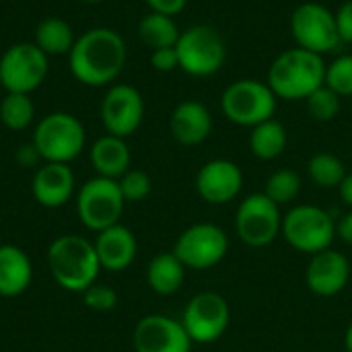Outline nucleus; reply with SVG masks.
I'll list each match as a JSON object with an SVG mask.
<instances>
[{"instance_id": "obj_1", "label": "nucleus", "mask_w": 352, "mask_h": 352, "mask_svg": "<svg viewBox=\"0 0 352 352\" xmlns=\"http://www.w3.org/2000/svg\"><path fill=\"white\" fill-rule=\"evenodd\" d=\"M126 56V41L118 31L95 27L74 41L70 50V70L82 85L103 87L120 76Z\"/></svg>"}, {"instance_id": "obj_2", "label": "nucleus", "mask_w": 352, "mask_h": 352, "mask_svg": "<svg viewBox=\"0 0 352 352\" xmlns=\"http://www.w3.org/2000/svg\"><path fill=\"white\" fill-rule=\"evenodd\" d=\"M266 82L276 99L305 101L326 82V60L309 50L289 47L272 60Z\"/></svg>"}, {"instance_id": "obj_3", "label": "nucleus", "mask_w": 352, "mask_h": 352, "mask_svg": "<svg viewBox=\"0 0 352 352\" xmlns=\"http://www.w3.org/2000/svg\"><path fill=\"white\" fill-rule=\"evenodd\" d=\"M47 266L54 280L72 293H82L97 283L101 264L95 243L78 235H62L47 250Z\"/></svg>"}, {"instance_id": "obj_4", "label": "nucleus", "mask_w": 352, "mask_h": 352, "mask_svg": "<svg viewBox=\"0 0 352 352\" xmlns=\"http://www.w3.org/2000/svg\"><path fill=\"white\" fill-rule=\"evenodd\" d=\"M276 95L266 80L258 78H239L231 82L221 95L223 116L243 128H254L276 113Z\"/></svg>"}, {"instance_id": "obj_5", "label": "nucleus", "mask_w": 352, "mask_h": 352, "mask_svg": "<svg viewBox=\"0 0 352 352\" xmlns=\"http://www.w3.org/2000/svg\"><path fill=\"white\" fill-rule=\"evenodd\" d=\"M179 70L190 76L204 78L217 74L227 60V43L212 25H192L182 31L177 43Z\"/></svg>"}, {"instance_id": "obj_6", "label": "nucleus", "mask_w": 352, "mask_h": 352, "mask_svg": "<svg viewBox=\"0 0 352 352\" xmlns=\"http://www.w3.org/2000/svg\"><path fill=\"white\" fill-rule=\"evenodd\" d=\"M280 235L293 250L314 256L332 248L336 239V221L320 206L299 204L283 214Z\"/></svg>"}, {"instance_id": "obj_7", "label": "nucleus", "mask_w": 352, "mask_h": 352, "mask_svg": "<svg viewBox=\"0 0 352 352\" xmlns=\"http://www.w3.org/2000/svg\"><path fill=\"white\" fill-rule=\"evenodd\" d=\"M33 144L45 163H68L85 146V128L72 113L54 111L37 124Z\"/></svg>"}, {"instance_id": "obj_8", "label": "nucleus", "mask_w": 352, "mask_h": 352, "mask_svg": "<svg viewBox=\"0 0 352 352\" xmlns=\"http://www.w3.org/2000/svg\"><path fill=\"white\" fill-rule=\"evenodd\" d=\"M289 27L297 47L309 50L314 54L324 56L342 45L334 12L320 2H301L293 10Z\"/></svg>"}, {"instance_id": "obj_9", "label": "nucleus", "mask_w": 352, "mask_h": 352, "mask_svg": "<svg viewBox=\"0 0 352 352\" xmlns=\"http://www.w3.org/2000/svg\"><path fill=\"white\" fill-rule=\"evenodd\" d=\"M235 231L241 243L250 248H266L283 233V212L264 192L243 198L235 212Z\"/></svg>"}, {"instance_id": "obj_10", "label": "nucleus", "mask_w": 352, "mask_h": 352, "mask_svg": "<svg viewBox=\"0 0 352 352\" xmlns=\"http://www.w3.org/2000/svg\"><path fill=\"white\" fill-rule=\"evenodd\" d=\"M124 196L118 179L93 177L89 179L76 198V210L82 225L91 231H103L111 225H118L124 212Z\"/></svg>"}, {"instance_id": "obj_11", "label": "nucleus", "mask_w": 352, "mask_h": 352, "mask_svg": "<svg viewBox=\"0 0 352 352\" xmlns=\"http://www.w3.org/2000/svg\"><path fill=\"white\" fill-rule=\"evenodd\" d=\"M229 252L227 233L212 223L190 225L177 237L173 254L188 270H208L225 260Z\"/></svg>"}, {"instance_id": "obj_12", "label": "nucleus", "mask_w": 352, "mask_h": 352, "mask_svg": "<svg viewBox=\"0 0 352 352\" xmlns=\"http://www.w3.org/2000/svg\"><path fill=\"white\" fill-rule=\"evenodd\" d=\"M179 322L194 344H212L225 336L231 322V307L223 295L204 291L190 299Z\"/></svg>"}, {"instance_id": "obj_13", "label": "nucleus", "mask_w": 352, "mask_h": 352, "mask_svg": "<svg viewBox=\"0 0 352 352\" xmlns=\"http://www.w3.org/2000/svg\"><path fill=\"white\" fill-rule=\"evenodd\" d=\"M47 76V56L29 41L10 45L0 58V85L6 93H33Z\"/></svg>"}, {"instance_id": "obj_14", "label": "nucleus", "mask_w": 352, "mask_h": 352, "mask_svg": "<svg viewBox=\"0 0 352 352\" xmlns=\"http://www.w3.org/2000/svg\"><path fill=\"white\" fill-rule=\"evenodd\" d=\"M144 118V101L132 85H113L101 103V120L107 134L126 138L134 134Z\"/></svg>"}, {"instance_id": "obj_15", "label": "nucleus", "mask_w": 352, "mask_h": 352, "mask_svg": "<svg viewBox=\"0 0 352 352\" xmlns=\"http://www.w3.org/2000/svg\"><path fill=\"white\" fill-rule=\"evenodd\" d=\"M132 342L136 352H192L194 346L184 324L161 314L142 318L134 328Z\"/></svg>"}, {"instance_id": "obj_16", "label": "nucleus", "mask_w": 352, "mask_h": 352, "mask_svg": "<svg viewBox=\"0 0 352 352\" xmlns=\"http://www.w3.org/2000/svg\"><path fill=\"white\" fill-rule=\"evenodd\" d=\"M243 190V171L237 163L229 159H212L200 167L196 173V192L198 196L212 204H229Z\"/></svg>"}, {"instance_id": "obj_17", "label": "nucleus", "mask_w": 352, "mask_h": 352, "mask_svg": "<svg viewBox=\"0 0 352 352\" xmlns=\"http://www.w3.org/2000/svg\"><path fill=\"white\" fill-rule=\"evenodd\" d=\"M351 272L349 258L342 252L328 248L311 256L307 270H305V283L314 295L334 297V295H340L349 287Z\"/></svg>"}, {"instance_id": "obj_18", "label": "nucleus", "mask_w": 352, "mask_h": 352, "mask_svg": "<svg viewBox=\"0 0 352 352\" xmlns=\"http://www.w3.org/2000/svg\"><path fill=\"white\" fill-rule=\"evenodd\" d=\"M212 113L210 109L196 99H188L177 103L169 118V130L175 142L182 146H198L208 140L212 132Z\"/></svg>"}, {"instance_id": "obj_19", "label": "nucleus", "mask_w": 352, "mask_h": 352, "mask_svg": "<svg viewBox=\"0 0 352 352\" xmlns=\"http://www.w3.org/2000/svg\"><path fill=\"white\" fill-rule=\"evenodd\" d=\"M95 252H97L101 268L120 272V270H126L134 262L138 243H136L134 233L128 227L118 223L99 231L95 239Z\"/></svg>"}, {"instance_id": "obj_20", "label": "nucleus", "mask_w": 352, "mask_h": 352, "mask_svg": "<svg viewBox=\"0 0 352 352\" xmlns=\"http://www.w3.org/2000/svg\"><path fill=\"white\" fill-rule=\"evenodd\" d=\"M35 200L45 208H60L74 192V175L68 163H45L37 169L31 184Z\"/></svg>"}, {"instance_id": "obj_21", "label": "nucleus", "mask_w": 352, "mask_h": 352, "mask_svg": "<svg viewBox=\"0 0 352 352\" xmlns=\"http://www.w3.org/2000/svg\"><path fill=\"white\" fill-rule=\"evenodd\" d=\"M29 256L16 245H0V297H19L31 285Z\"/></svg>"}, {"instance_id": "obj_22", "label": "nucleus", "mask_w": 352, "mask_h": 352, "mask_svg": "<svg viewBox=\"0 0 352 352\" xmlns=\"http://www.w3.org/2000/svg\"><path fill=\"white\" fill-rule=\"evenodd\" d=\"M91 165L101 177L120 179L130 169V148L124 138L101 136L91 146Z\"/></svg>"}, {"instance_id": "obj_23", "label": "nucleus", "mask_w": 352, "mask_h": 352, "mask_svg": "<svg viewBox=\"0 0 352 352\" xmlns=\"http://www.w3.org/2000/svg\"><path fill=\"white\" fill-rule=\"evenodd\" d=\"M186 266L173 252H163L148 262L146 268V283L148 287L163 297L175 295L186 280Z\"/></svg>"}, {"instance_id": "obj_24", "label": "nucleus", "mask_w": 352, "mask_h": 352, "mask_svg": "<svg viewBox=\"0 0 352 352\" xmlns=\"http://www.w3.org/2000/svg\"><path fill=\"white\" fill-rule=\"evenodd\" d=\"M287 144H289L287 128L276 118H270L254 126L250 132V151L260 161L278 159L287 151Z\"/></svg>"}, {"instance_id": "obj_25", "label": "nucleus", "mask_w": 352, "mask_h": 352, "mask_svg": "<svg viewBox=\"0 0 352 352\" xmlns=\"http://www.w3.org/2000/svg\"><path fill=\"white\" fill-rule=\"evenodd\" d=\"M138 35L146 47L161 50V47H175L182 31L173 21V16L161 12H148L138 23Z\"/></svg>"}, {"instance_id": "obj_26", "label": "nucleus", "mask_w": 352, "mask_h": 352, "mask_svg": "<svg viewBox=\"0 0 352 352\" xmlns=\"http://www.w3.org/2000/svg\"><path fill=\"white\" fill-rule=\"evenodd\" d=\"M74 33L72 27L64 19L50 16L41 21L35 29V45L45 54V56H60V54H70L74 45Z\"/></svg>"}, {"instance_id": "obj_27", "label": "nucleus", "mask_w": 352, "mask_h": 352, "mask_svg": "<svg viewBox=\"0 0 352 352\" xmlns=\"http://www.w3.org/2000/svg\"><path fill=\"white\" fill-rule=\"evenodd\" d=\"M346 167L340 157L334 153H316L307 163V175L309 179L324 190H338L340 184L346 177Z\"/></svg>"}, {"instance_id": "obj_28", "label": "nucleus", "mask_w": 352, "mask_h": 352, "mask_svg": "<svg viewBox=\"0 0 352 352\" xmlns=\"http://www.w3.org/2000/svg\"><path fill=\"white\" fill-rule=\"evenodd\" d=\"M299 192H301V175L289 167L276 169L272 175H268L264 184V194L278 206L295 202Z\"/></svg>"}, {"instance_id": "obj_29", "label": "nucleus", "mask_w": 352, "mask_h": 352, "mask_svg": "<svg viewBox=\"0 0 352 352\" xmlns=\"http://www.w3.org/2000/svg\"><path fill=\"white\" fill-rule=\"evenodd\" d=\"M35 116V105L25 93H6L0 101V120L8 130H25Z\"/></svg>"}, {"instance_id": "obj_30", "label": "nucleus", "mask_w": 352, "mask_h": 352, "mask_svg": "<svg viewBox=\"0 0 352 352\" xmlns=\"http://www.w3.org/2000/svg\"><path fill=\"white\" fill-rule=\"evenodd\" d=\"M305 105H307V113H309L311 120H316L320 124H326V122H332L340 113L342 97H338L330 87L322 85L320 89H316L305 99Z\"/></svg>"}, {"instance_id": "obj_31", "label": "nucleus", "mask_w": 352, "mask_h": 352, "mask_svg": "<svg viewBox=\"0 0 352 352\" xmlns=\"http://www.w3.org/2000/svg\"><path fill=\"white\" fill-rule=\"evenodd\" d=\"M326 87L338 97H352V54H340L326 64Z\"/></svg>"}, {"instance_id": "obj_32", "label": "nucleus", "mask_w": 352, "mask_h": 352, "mask_svg": "<svg viewBox=\"0 0 352 352\" xmlns=\"http://www.w3.org/2000/svg\"><path fill=\"white\" fill-rule=\"evenodd\" d=\"M118 184L126 202H140L151 194V177L140 169H128Z\"/></svg>"}, {"instance_id": "obj_33", "label": "nucleus", "mask_w": 352, "mask_h": 352, "mask_svg": "<svg viewBox=\"0 0 352 352\" xmlns=\"http://www.w3.org/2000/svg\"><path fill=\"white\" fill-rule=\"evenodd\" d=\"M85 305L93 311H109L118 305V293L109 289L107 285H91L87 291H82Z\"/></svg>"}, {"instance_id": "obj_34", "label": "nucleus", "mask_w": 352, "mask_h": 352, "mask_svg": "<svg viewBox=\"0 0 352 352\" xmlns=\"http://www.w3.org/2000/svg\"><path fill=\"white\" fill-rule=\"evenodd\" d=\"M151 66L159 72H173L179 68V58L175 47H161L151 52Z\"/></svg>"}, {"instance_id": "obj_35", "label": "nucleus", "mask_w": 352, "mask_h": 352, "mask_svg": "<svg viewBox=\"0 0 352 352\" xmlns=\"http://www.w3.org/2000/svg\"><path fill=\"white\" fill-rule=\"evenodd\" d=\"M336 16V27L342 43H352V0H346L338 6L334 12Z\"/></svg>"}, {"instance_id": "obj_36", "label": "nucleus", "mask_w": 352, "mask_h": 352, "mask_svg": "<svg viewBox=\"0 0 352 352\" xmlns=\"http://www.w3.org/2000/svg\"><path fill=\"white\" fill-rule=\"evenodd\" d=\"M151 8V12H161V14H167V16H175L179 14L188 0H144Z\"/></svg>"}, {"instance_id": "obj_37", "label": "nucleus", "mask_w": 352, "mask_h": 352, "mask_svg": "<svg viewBox=\"0 0 352 352\" xmlns=\"http://www.w3.org/2000/svg\"><path fill=\"white\" fill-rule=\"evenodd\" d=\"M336 237L352 248V210L342 214V219L336 223Z\"/></svg>"}, {"instance_id": "obj_38", "label": "nucleus", "mask_w": 352, "mask_h": 352, "mask_svg": "<svg viewBox=\"0 0 352 352\" xmlns=\"http://www.w3.org/2000/svg\"><path fill=\"white\" fill-rule=\"evenodd\" d=\"M16 157H19V161H21L23 165H35L37 159H41L39 153H37V148H35V144H25V146L19 151Z\"/></svg>"}, {"instance_id": "obj_39", "label": "nucleus", "mask_w": 352, "mask_h": 352, "mask_svg": "<svg viewBox=\"0 0 352 352\" xmlns=\"http://www.w3.org/2000/svg\"><path fill=\"white\" fill-rule=\"evenodd\" d=\"M338 192H340V200L352 210V173H346V177H344V182L340 184Z\"/></svg>"}, {"instance_id": "obj_40", "label": "nucleus", "mask_w": 352, "mask_h": 352, "mask_svg": "<svg viewBox=\"0 0 352 352\" xmlns=\"http://www.w3.org/2000/svg\"><path fill=\"white\" fill-rule=\"evenodd\" d=\"M344 351L352 352V322L349 324L346 332H344Z\"/></svg>"}, {"instance_id": "obj_41", "label": "nucleus", "mask_w": 352, "mask_h": 352, "mask_svg": "<svg viewBox=\"0 0 352 352\" xmlns=\"http://www.w3.org/2000/svg\"><path fill=\"white\" fill-rule=\"evenodd\" d=\"M85 2H103V0H85Z\"/></svg>"}, {"instance_id": "obj_42", "label": "nucleus", "mask_w": 352, "mask_h": 352, "mask_svg": "<svg viewBox=\"0 0 352 352\" xmlns=\"http://www.w3.org/2000/svg\"><path fill=\"white\" fill-rule=\"evenodd\" d=\"M0 89H2V85H0Z\"/></svg>"}]
</instances>
